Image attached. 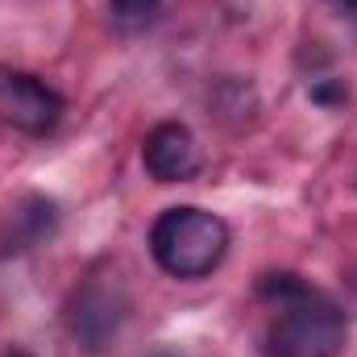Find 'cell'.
<instances>
[{
  "label": "cell",
  "mask_w": 357,
  "mask_h": 357,
  "mask_svg": "<svg viewBox=\"0 0 357 357\" xmlns=\"http://www.w3.org/2000/svg\"><path fill=\"white\" fill-rule=\"evenodd\" d=\"M229 225L195 204L167 208L150 229V254L171 278H204L229 254Z\"/></svg>",
  "instance_id": "cell-1"
},
{
  "label": "cell",
  "mask_w": 357,
  "mask_h": 357,
  "mask_svg": "<svg viewBox=\"0 0 357 357\" xmlns=\"http://www.w3.org/2000/svg\"><path fill=\"white\" fill-rule=\"evenodd\" d=\"M349 320L345 312L316 287H303L287 303H278V316L266 328L270 357H337L345 349Z\"/></svg>",
  "instance_id": "cell-2"
},
{
  "label": "cell",
  "mask_w": 357,
  "mask_h": 357,
  "mask_svg": "<svg viewBox=\"0 0 357 357\" xmlns=\"http://www.w3.org/2000/svg\"><path fill=\"white\" fill-rule=\"evenodd\" d=\"M63 112H67V100L46 79H38L33 71L0 67V121L4 125H13L29 137H42L50 129H59Z\"/></svg>",
  "instance_id": "cell-3"
},
{
  "label": "cell",
  "mask_w": 357,
  "mask_h": 357,
  "mask_svg": "<svg viewBox=\"0 0 357 357\" xmlns=\"http://www.w3.org/2000/svg\"><path fill=\"white\" fill-rule=\"evenodd\" d=\"M142 167L154 183H187L199 175L195 133L178 121H158L142 142Z\"/></svg>",
  "instance_id": "cell-4"
},
{
  "label": "cell",
  "mask_w": 357,
  "mask_h": 357,
  "mask_svg": "<svg viewBox=\"0 0 357 357\" xmlns=\"http://www.w3.org/2000/svg\"><path fill=\"white\" fill-rule=\"evenodd\" d=\"M121 320H125V299H121L116 291H108L104 282L84 287V291L71 299V312H67L71 337H75L88 354H100V349L112 345V337L121 333Z\"/></svg>",
  "instance_id": "cell-5"
},
{
  "label": "cell",
  "mask_w": 357,
  "mask_h": 357,
  "mask_svg": "<svg viewBox=\"0 0 357 357\" xmlns=\"http://www.w3.org/2000/svg\"><path fill=\"white\" fill-rule=\"evenodd\" d=\"M303 287H307V282H303L299 274H291V270H270V274H262V278H258V295H262V299H270L274 307H278V303H287L291 295H299Z\"/></svg>",
  "instance_id": "cell-6"
},
{
  "label": "cell",
  "mask_w": 357,
  "mask_h": 357,
  "mask_svg": "<svg viewBox=\"0 0 357 357\" xmlns=\"http://www.w3.org/2000/svg\"><path fill=\"white\" fill-rule=\"evenodd\" d=\"M158 4H162V0H112V13L125 17V21H142V17L158 13Z\"/></svg>",
  "instance_id": "cell-7"
},
{
  "label": "cell",
  "mask_w": 357,
  "mask_h": 357,
  "mask_svg": "<svg viewBox=\"0 0 357 357\" xmlns=\"http://www.w3.org/2000/svg\"><path fill=\"white\" fill-rule=\"evenodd\" d=\"M312 100H320V104H345L349 100V88L345 84H333V88L328 84H316L312 88Z\"/></svg>",
  "instance_id": "cell-8"
},
{
  "label": "cell",
  "mask_w": 357,
  "mask_h": 357,
  "mask_svg": "<svg viewBox=\"0 0 357 357\" xmlns=\"http://www.w3.org/2000/svg\"><path fill=\"white\" fill-rule=\"evenodd\" d=\"M0 357H29V354H21V349H8V354H0Z\"/></svg>",
  "instance_id": "cell-9"
},
{
  "label": "cell",
  "mask_w": 357,
  "mask_h": 357,
  "mask_svg": "<svg viewBox=\"0 0 357 357\" xmlns=\"http://www.w3.org/2000/svg\"><path fill=\"white\" fill-rule=\"evenodd\" d=\"M333 4H345V8H357V0H333Z\"/></svg>",
  "instance_id": "cell-10"
},
{
  "label": "cell",
  "mask_w": 357,
  "mask_h": 357,
  "mask_svg": "<svg viewBox=\"0 0 357 357\" xmlns=\"http://www.w3.org/2000/svg\"><path fill=\"white\" fill-rule=\"evenodd\" d=\"M158 357H178V354H158Z\"/></svg>",
  "instance_id": "cell-11"
}]
</instances>
